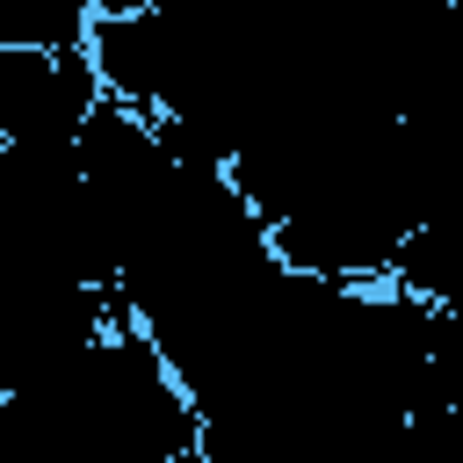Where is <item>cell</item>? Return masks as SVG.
I'll return each mask as SVG.
<instances>
[{
    "mask_svg": "<svg viewBox=\"0 0 463 463\" xmlns=\"http://www.w3.org/2000/svg\"><path fill=\"white\" fill-rule=\"evenodd\" d=\"M87 22H101V14H145V7H159V0H72Z\"/></svg>",
    "mask_w": 463,
    "mask_h": 463,
    "instance_id": "obj_1",
    "label": "cell"
}]
</instances>
